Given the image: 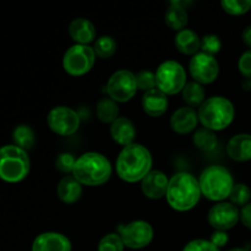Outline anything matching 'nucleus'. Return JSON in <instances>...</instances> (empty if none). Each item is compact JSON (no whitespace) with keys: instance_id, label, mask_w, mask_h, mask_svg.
<instances>
[{"instance_id":"f257e3e1","label":"nucleus","mask_w":251,"mask_h":251,"mask_svg":"<svg viewBox=\"0 0 251 251\" xmlns=\"http://www.w3.org/2000/svg\"><path fill=\"white\" fill-rule=\"evenodd\" d=\"M118 176L125 183L141 181L152 171V154L144 145L134 144L123 147L115 162Z\"/></svg>"},{"instance_id":"f03ea898","label":"nucleus","mask_w":251,"mask_h":251,"mask_svg":"<svg viewBox=\"0 0 251 251\" xmlns=\"http://www.w3.org/2000/svg\"><path fill=\"white\" fill-rule=\"evenodd\" d=\"M201 189L199 179L188 172H178L169 178L167 202L178 212L193 210L200 201Z\"/></svg>"},{"instance_id":"7ed1b4c3","label":"nucleus","mask_w":251,"mask_h":251,"mask_svg":"<svg viewBox=\"0 0 251 251\" xmlns=\"http://www.w3.org/2000/svg\"><path fill=\"white\" fill-rule=\"evenodd\" d=\"M112 172V164L107 157L98 152H86L77 157L71 176L81 185L100 186L109 180Z\"/></svg>"},{"instance_id":"20e7f679","label":"nucleus","mask_w":251,"mask_h":251,"mask_svg":"<svg viewBox=\"0 0 251 251\" xmlns=\"http://www.w3.org/2000/svg\"><path fill=\"white\" fill-rule=\"evenodd\" d=\"M199 122L211 131H221L229 126L235 117L234 104L228 98L213 96L206 98L198 109Z\"/></svg>"},{"instance_id":"39448f33","label":"nucleus","mask_w":251,"mask_h":251,"mask_svg":"<svg viewBox=\"0 0 251 251\" xmlns=\"http://www.w3.org/2000/svg\"><path fill=\"white\" fill-rule=\"evenodd\" d=\"M201 194L207 200L215 202H223L229 198L234 186L233 176L227 168L218 164L208 166L203 169L199 178Z\"/></svg>"},{"instance_id":"423d86ee","label":"nucleus","mask_w":251,"mask_h":251,"mask_svg":"<svg viewBox=\"0 0 251 251\" xmlns=\"http://www.w3.org/2000/svg\"><path fill=\"white\" fill-rule=\"evenodd\" d=\"M31 162L27 151L12 145L0 147V179L6 183H20L28 176Z\"/></svg>"},{"instance_id":"0eeeda50","label":"nucleus","mask_w":251,"mask_h":251,"mask_svg":"<svg viewBox=\"0 0 251 251\" xmlns=\"http://www.w3.org/2000/svg\"><path fill=\"white\" fill-rule=\"evenodd\" d=\"M186 71L180 63L176 60H166L157 68V88L166 96H174L184 90L186 82Z\"/></svg>"},{"instance_id":"6e6552de","label":"nucleus","mask_w":251,"mask_h":251,"mask_svg":"<svg viewBox=\"0 0 251 251\" xmlns=\"http://www.w3.org/2000/svg\"><path fill=\"white\" fill-rule=\"evenodd\" d=\"M96 58L92 47L74 44L64 53L63 69L71 76H83L93 68Z\"/></svg>"},{"instance_id":"1a4fd4ad","label":"nucleus","mask_w":251,"mask_h":251,"mask_svg":"<svg viewBox=\"0 0 251 251\" xmlns=\"http://www.w3.org/2000/svg\"><path fill=\"white\" fill-rule=\"evenodd\" d=\"M117 232L125 247L134 250L149 247L154 235L152 226L142 220L132 221L126 225H119L117 227Z\"/></svg>"},{"instance_id":"9d476101","label":"nucleus","mask_w":251,"mask_h":251,"mask_svg":"<svg viewBox=\"0 0 251 251\" xmlns=\"http://www.w3.org/2000/svg\"><path fill=\"white\" fill-rule=\"evenodd\" d=\"M80 123L78 113L65 105L51 108L47 115V124L49 129L59 136H71L77 132Z\"/></svg>"},{"instance_id":"9b49d317","label":"nucleus","mask_w":251,"mask_h":251,"mask_svg":"<svg viewBox=\"0 0 251 251\" xmlns=\"http://www.w3.org/2000/svg\"><path fill=\"white\" fill-rule=\"evenodd\" d=\"M136 91L137 83L135 74L126 69L113 73L107 82L108 97L117 103L129 102L136 95Z\"/></svg>"},{"instance_id":"f8f14e48","label":"nucleus","mask_w":251,"mask_h":251,"mask_svg":"<svg viewBox=\"0 0 251 251\" xmlns=\"http://www.w3.org/2000/svg\"><path fill=\"white\" fill-rule=\"evenodd\" d=\"M189 71L194 81L200 85H210L220 75V64L212 55L199 51L189 61Z\"/></svg>"},{"instance_id":"ddd939ff","label":"nucleus","mask_w":251,"mask_h":251,"mask_svg":"<svg viewBox=\"0 0 251 251\" xmlns=\"http://www.w3.org/2000/svg\"><path fill=\"white\" fill-rule=\"evenodd\" d=\"M207 221L215 230L227 232L238 225L240 221V211L230 202H217L208 211Z\"/></svg>"},{"instance_id":"4468645a","label":"nucleus","mask_w":251,"mask_h":251,"mask_svg":"<svg viewBox=\"0 0 251 251\" xmlns=\"http://www.w3.org/2000/svg\"><path fill=\"white\" fill-rule=\"evenodd\" d=\"M169 178L162 171L152 169L141 180V191L147 199L159 200L167 195Z\"/></svg>"},{"instance_id":"2eb2a0df","label":"nucleus","mask_w":251,"mask_h":251,"mask_svg":"<svg viewBox=\"0 0 251 251\" xmlns=\"http://www.w3.org/2000/svg\"><path fill=\"white\" fill-rule=\"evenodd\" d=\"M171 127L174 132L179 135H186L190 132L196 131L199 122L198 110L194 108L180 107L172 114L171 117Z\"/></svg>"},{"instance_id":"dca6fc26","label":"nucleus","mask_w":251,"mask_h":251,"mask_svg":"<svg viewBox=\"0 0 251 251\" xmlns=\"http://www.w3.org/2000/svg\"><path fill=\"white\" fill-rule=\"evenodd\" d=\"M32 251H71V242L58 232H46L36 237Z\"/></svg>"},{"instance_id":"f3484780","label":"nucleus","mask_w":251,"mask_h":251,"mask_svg":"<svg viewBox=\"0 0 251 251\" xmlns=\"http://www.w3.org/2000/svg\"><path fill=\"white\" fill-rule=\"evenodd\" d=\"M109 132L113 141L123 147L134 144V140L136 137V127L134 123L129 118L125 117H119L115 122H113L110 124Z\"/></svg>"},{"instance_id":"a211bd4d","label":"nucleus","mask_w":251,"mask_h":251,"mask_svg":"<svg viewBox=\"0 0 251 251\" xmlns=\"http://www.w3.org/2000/svg\"><path fill=\"white\" fill-rule=\"evenodd\" d=\"M141 105L147 115L158 118L168 109V96L161 92L158 88H154L144 93L141 98Z\"/></svg>"},{"instance_id":"6ab92c4d","label":"nucleus","mask_w":251,"mask_h":251,"mask_svg":"<svg viewBox=\"0 0 251 251\" xmlns=\"http://www.w3.org/2000/svg\"><path fill=\"white\" fill-rule=\"evenodd\" d=\"M69 34L76 44L88 46L96 39V27L85 17H77L69 25Z\"/></svg>"},{"instance_id":"aec40b11","label":"nucleus","mask_w":251,"mask_h":251,"mask_svg":"<svg viewBox=\"0 0 251 251\" xmlns=\"http://www.w3.org/2000/svg\"><path fill=\"white\" fill-rule=\"evenodd\" d=\"M227 154L235 162L251 161V134H237L227 144Z\"/></svg>"},{"instance_id":"412c9836","label":"nucleus","mask_w":251,"mask_h":251,"mask_svg":"<svg viewBox=\"0 0 251 251\" xmlns=\"http://www.w3.org/2000/svg\"><path fill=\"white\" fill-rule=\"evenodd\" d=\"M82 185L73 176H66L60 179L56 186V195L61 202L73 205L82 196Z\"/></svg>"},{"instance_id":"4be33fe9","label":"nucleus","mask_w":251,"mask_h":251,"mask_svg":"<svg viewBox=\"0 0 251 251\" xmlns=\"http://www.w3.org/2000/svg\"><path fill=\"white\" fill-rule=\"evenodd\" d=\"M185 1H172L164 14V22L169 28L179 32L186 27L189 15L186 11Z\"/></svg>"},{"instance_id":"5701e85b","label":"nucleus","mask_w":251,"mask_h":251,"mask_svg":"<svg viewBox=\"0 0 251 251\" xmlns=\"http://www.w3.org/2000/svg\"><path fill=\"white\" fill-rule=\"evenodd\" d=\"M174 44L180 53L194 56L201 49V38L193 29L184 28L176 32Z\"/></svg>"},{"instance_id":"b1692460","label":"nucleus","mask_w":251,"mask_h":251,"mask_svg":"<svg viewBox=\"0 0 251 251\" xmlns=\"http://www.w3.org/2000/svg\"><path fill=\"white\" fill-rule=\"evenodd\" d=\"M181 97H183V100L186 103L188 107L194 108V109L198 108L199 109L206 100L205 88L200 83L191 81V82L186 83L184 90L181 91Z\"/></svg>"},{"instance_id":"393cba45","label":"nucleus","mask_w":251,"mask_h":251,"mask_svg":"<svg viewBox=\"0 0 251 251\" xmlns=\"http://www.w3.org/2000/svg\"><path fill=\"white\" fill-rule=\"evenodd\" d=\"M96 114L102 123L112 124L119 118V105L112 98L105 97L98 100L96 107Z\"/></svg>"},{"instance_id":"a878e982","label":"nucleus","mask_w":251,"mask_h":251,"mask_svg":"<svg viewBox=\"0 0 251 251\" xmlns=\"http://www.w3.org/2000/svg\"><path fill=\"white\" fill-rule=\"evenodd\" d=\"M12 141H14L15 146L20 147L25 151H28L36 144V135L28 125H19L15 127L14 132H12Z\"/></svg>"},{"instance_id":"bb28decb","label":"nucleus","mask_w":251,"mask_h":251,"mask_svg":"<svg viewBox=\"0 0 251 251\" xmlns=\"http://www.w3.org/2000/svg\"><path fill=\"white\" fill-rule=\"evenodd\" d=\"M193 142L200 151L211 152L217 147V136L215 131H211L206 127H200L194 132Z\"/></svg>"},{"instance_id":"cd10ccee","label":"nucleus","mask_w":251,"mask_h":251,"mask_svg":"<svg viewBox=\"0 0 251 251\" xmlns=\"http://www.w3.org/2000/svg\"><path fill=\"white\" fill-rule=\"evenodd\" d=\"M93 50L98 58L108 59L117 51V42L110 36H100L95 41Z\"/></svg>"},{"instance_id":"c85d7f7f","label":"nucleus","mask_w":251,"mask_h":251,"mask_svg":"<svg viewBox=\"0 0 251 251\" xmlns=\"http://www.w3.org/2000/svg\"><path fill=\"white\" fill-rule=\"evenodd\" d=\"M229 202L233 203L234 206H242L244 207L245 205L250 202L251 200V190L247 184L238 183L234 184L232 191L229 195Z\"/></svg>"},{"instance_id":"c756f323","label":"nucleus","mask_w":251,"mask_h":251,"mask_svg":"<svg viewBox=\"0 0 251 251\" xmlns=\"http://www.w3.org/2000/svg\"><path fill=\"white\" fill-rule=\"evenodd\" d=\"M223 11L232 16H242L251 10V0H222Z\"/></svg>"},{"instance_id":"7c9ffc66","label":"nucleus","mask_w":251,"mask_h":251,"mask_svg":"<svg viewBox=\"0 0 251 251\" xmlns=\"http://www.w3.org/2000/svg\"><path fill=\"white\" fill-rule=\"evenodd\" d=\"M124 243L118 233H109L98 243V251H124Z\"/></svg>"},{"instance_id":"2f4dec72","label":"nucleus","mask_w":251,"mask_h":251,"mask_svg":"<svg viewBox=\"0 0 251 251\" xmlns=\"http://www.w3.org/2000/svg\"><path fill=\"white\" fill-rule=\"evenodd\" d=\"M135 77H136L137 90L144 91V93L157 88L156 73H153V71L142 70L140 73H137L135 75Z\"/></svg>"},{"instance_id":"473e14b6","label":"nucleus","mask_w":251,"mask_h":251,"mask_svg":"<svg viewBox=\"0 0 251 251\" xmlns=\"http://www.w3.org/2000/svg\"><path fill=\"white\" fill-rule=\"evenodd\" d=\"M222 48V42L217 34H206L201 38V51L215 56Z\"/></svg>"},{"instance_id":"72a5a7b5","label":"nucleus","mask_w":251,"mask_h":251,"mask_svg":"<svg viewBox=\"0 0 251 251\" xmlns=\"http://www.w3.org/2000/svg\"><path fill=\"white\" fill-rule=\"evenodd\" d=\"M75 156L71 153H68V152H64V153H60L55 159V167L59 172L66 174V176H70L73 174L74 167H75L76 163Z\"/></svg>"},{"instance_id":"f704fd0d","label":"nucleus","mask_w":251,"mask_h":251,"mask_svg":"<svg viewBox=\"0 0 251 251\" xmlns=\"http://www.w3.org/2000/svg\"><path fill=\"white\" fill-rule=\"evenodd\" d=\"M183 251H220L218 248H216L210 240L205 239H195L189 242L184 247Z\"/></svg>"},{"instance_id":"c9c22d12","label":"nucleus","mask_w":251,"mask_h":251,"mask_svg":"<svg viewBox=\"0 0 251 251\" xmlns=\"http://www.w3.org/2000/svg\"><path fill=\"white\" fill-rule=\"evenodd\" d=\"M238 69L245 78L251 80V49H248L238 60Z\"/></svg>"},{"instance_id":"e433bc0d","label":"nucleus","mask_w":251,"mask_h":251,"mask_svg":"<svg viewBox=\"0 0 251 251\" xmlns=\"http://www.w3.org/2000/svg\"><path fill=\"white\" fill-rule=\"evenodd\" d=\"M210 242L215 245L216 248L221 249V248L226 247L229 242V235L227 232H223V230H215V232L211 234Z\"/></svg>"},{"instance_id":"4c0bfd02","label":"nucleus","mask_w":251,"mask_h":251,"mask_svg":"<svg viewBox=\"0 0 251 251\" xmlns=\"http://www.w3.org/2000/svg\"><path fill=\"white\" fill-rule=\"evenodd\" d=\"M240 222L245 228L251 229V202L245 205L240 210Z\"/></svg>"},{"instance_id":"58836bf2","label":"nucleus","mask_w":251,"mask_h":251,"mask_svg":"<svg viewBox=\"0 0 251 251\" xmlns=\"http://www.w3.org/2000/svg\"><path fill=\"white\" fill-rule=\"evenodd\" d=\"M242 38L245 46H247L249 49H251V25L250 26L245 27V29L242 33Z\"/></svg>"},{"instance_id":"ea45409f","label":"nucleus","mask_w":251,"mask_h":251,"mask_svg":"<svg viewBox=\"0 0 251 251\" xmlns=\"http://www.w3.org/2000/svg\"><path fill=\"white\" fill-rule=\"evenodd\" d=\"M228 251H250V250L245 249V248H234V249H230Z\"/></svg>"}]
</instances>
